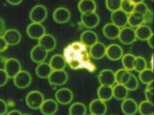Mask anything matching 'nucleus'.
Returning <instances> with one entry per match:
<instances>
[{"mask_svg": "<svg viewBox=\"0 0 154 115\" xmlns=\"http://www.w3.org/2000/svg\"><path fill=\"white\" fill-rule=\"evenodd\" d=\"M105 55L110 60L117 61L120 59L123 56V49L118 44H111L106 47Z\"/></svg>", "mask_w": 154, "mask_h": 115, "instance_id": "obj_15", "label": "nucleus"}, {"mask_svg": "<svg viewBox=\"0 0 154 115\" xmlns=\"http://www.w3.org/2000/svg\"><path fill=\"white\" fill-rule=\"evenodd\" d=\"M137 103L133 99L126 98L121 105L122 111L125 115H134L138 111Z\"/></svg>", "mask_w": 154, "mask_h": 115, "instance_id": "obj_13", "label": "nucleus"}, {"mask_svg": "<svg viewBox=\"0 0 154 115\" xmlns=\"http://www.w3.org/2000/svg\"><path fill=\"white\" fill-rule=\"evenodd\" d=\"M4 69L9 78H13L21 71V64L16 58H9L5 61Z\"/></svg>", "mask_w": 154, "mask_h": 115, "instance_id": "obj_3", "label": "nucleus"}, {"mask_svg": "<svg viewBox=\"0 0 154 115\" xmlns=\"http://www.w3.org/2000/svg\"><path fill=\"white\" fill-rule=\"evenodd\" d=\"M86 112V106L82 102H75L71 105L69 109V115H85Z\"/></svg>", "mask_w": 154, "mask_h": 115, "instance_id": "obj_30", "label": "nucleus"}, {"mask_svg": "<svg viewBox=\"0 0 154 115\" xmlns=\"http://www.w3.org/2000/svg\"><path fill=\"white\" fill-rule=\"evenodd\" d=\"M78 9L82 14L94 12L97 4L94 0H81L78 3Z\"/></svg>", "mask_w": 154, "mask_h": 115, "instance_id": "obj_23", "label": "nucleus"}, {"mask_svg": "<svg viewBox=\"0 0 154 115\" xmlns=\"http://www.w3.org/2000/svg\"><path fill=\"white\" fill-rule=\"evenodd\" d=\"M44 101L43 94L37 90L32 91L29 93L26 99L27 105L29 108L34 110L40 109Z\"/></svg>", "mask_w": 154, "mask_h": 115, "instance_id": "obj_1", "label": "nucleus"}, {"mask_svg": "<svg viewBox=\"0 0 154 115\" xmlns=\"http://www.w3.org/2000/svg\"><path fill=\"white\" fill-rule=\"evenodd\" d=\"M127 71L124 68H121L115 72V78L116 82L117 83H120L121 79L124 73Z\"/></svg>", "mask_w": 154, "mask_h": 115, "instance_id": "obj_42", "label": "nucleus"}, {"mask_svg": "<svg viewBox=\"0 0 154 115\" xmlns=\"http://www.w3.org/2000/svg\"><path fill=\"white\" fill-rule=\"evenodd\" d=\"M124 85L128 91L135 90L139 86L138 80L135 75L132 73L129 80Z\"/></svg>", "mask_w": 154, "mask_h": 115, "instance_id": "obj_37", "label": "nucleus"}, {"mask_svg": "<svg viewBox=\"0 0 154 115\" xmlns=\"http://www.w3.org/2000/svg\"><path fill=\"white\" fill-rule=\"evenodd\" d=\"M98 99L103 101L110 100L113 97L112 86L100 85L97 91Z\"/></svg>", "mask_w": 154, "mask_h": 115, "instance_id": "obj_27", "label": "nucleus"}, {"mask_svg": "<svg viewBox=\"0 0 154 115\" xmlns=\"http://www.w3.org/2000/svg\"><path fill=\"white\" fill-rule=\"evenodd\" d=\"M98 80L101 85L112 86L115 83V72L110 69H104L100 72Z\"/></svg>", "mask_w": 154, "mask_h": 115, "instance_id": "obj_9", "label": "nucleus"}, {"mask_svg": "<svg viewBox=\"0 0 154 115\" xmlns=\"http://www.w3.org/2000/svg\"><path fill=\"white\" fill-rule=\"evenodd\" d=\"M136 38L141 41L147 40L148 39L153 35L152 30L147 25H142L139 26L135 30Z\"/></svg>", "mask_w": 154, "mask_h": 115, "instance_id": "obj_25", "label": "nucleus"}, {"mask_svg": "<svg viewBox=\"0 0 154 115\" xmlns=\"http://www.w3.org/2000/svg\"><path fill=\"white\" fill-rule=\"evenodd\" d=\"M145 95L146 100L153 103L154 98V88H149L146 87L145 91Z\"/></svg>", "mask_w": 154, "mask_h": 115, "instance_id": "obj_39", "label": "nucleus"}, {"mask_svg": "<svg viewBox=\"0 0 154 115\" xmlns=\"http://www.w3.org/2000/svg\"><path fill=\"white\" fill-rule=\"evenodd\" d=\"M120 28L112 22L105 24L103 28V33L107 38L115 40L118 38Z\"/></svg>", "mask_w": 154, "mask_h": 115, "instance_id": "obj_22", "label": "nucleus"}, {"mask_svg": "<svg viewBox=\"0 0 154 115\" xmlns=\"http://www.w3.org/2000/svg\"><path fill=\"white\" fill-rule=\"evenodd\" d=\"M7 115H23L20 111L18 110H12L10 111Z\"/></svg>", "mask_w": 154, "mask_h": 115, "instance_id": "obj_49", "label": "nucleus"}, {"mask_svg": "<svg viewBox=\"0 0 154 115\" xmlns=\"http://www.w3.org/2000/svg\"><path fill=\"white\" fill-rule=\"evenodd\" d=\"M144 23H150L153 21V11L148 9L144 15Z\"/></svg>", "mask_w": 154, "mask_h": 115, "instance_id": "obj_41", "label": "nucleus"}, {"mask_svg": "<svg viewBox=\"0 0 154 115\" xmlns=\"http://www.w3.org/2000/svg\"><path fill=\"white\" fill-rule=\"evenodd\" d=\"M53 17L55 22L60 24H63L69 21L71 18V13L69 10L66 7H58L54 11Z\"/></svg>", "mask_w": 154, "mask_h": 115, "instance_id": "obj_12", "label": "nucleus"}, {"mask_svg": "<svg viewBox=\"0 0 154 115\" xmlns=\"http://www.w3.org/2000/svg\"><path fill=\"white\" fill-rule=\"evenodd\" d=\"M8 78L4 69H0V87H2L6 84Z\"/></svg>", "mask_w": 154, "mask_h": 115, "instance_id": "obj_40", "label": "nucleus"}, {"mask_svg": "<svg viewBox=\"0 0 154 115\" xmlns=\"http://www.w3.org/2000/svg\"><path fill=\"white\" fill-rule=\"evenodd\" d=\"M131 74L132 73L130 72V71H126L122 77L121 79L120 84L125 85L130 78Z\"/></svg>", "mask_w": 154, "mask_h": 115, "instance_id": "obj_44", "label": "nucleus"}, {"mask_svg": "<svg viewBox=\"0 0 154 115\" xmlns=\"http://www.w3.org/2000/svg\"><path fill=\"white\" fill-rule=\"evenodd\" d=\"M81 22L85 28L88 29H93L96 28L100 22L99 15L94 12L82 14Z\"/></svg>", "mask_w": 154, "mask_h": 115, "instance_id": "obj_8", "label": "nucleus"}, {"mask_svg": "<svg viewBox=\"0 0 154 115\" xmlns=\"http://www.w3.org/2000/svg\"><path fill=\"white\" fill-rule=\"evenodd\" d=\"M55 98L58 103L66 105L72 102L73 99V93L68 88H61L56 93Z\"/></svg>", "mask_w": 154, "mask_h": 115, "instance_id": "obj_10", "label": "nucleus"}, {"mask_svg": "<svg viewBox=\"0 0 154 115\" xmlns=\"http://www.w3.org/2000/svg\"><path fill=\"white\" fill-rule=\"evenodd\" d=\"M29 115V114H24V115Z\"/></svg>", "mask_w": 154, "mask_h": 115, "instance_id": "obj_52", "label": "nucleus"}, {"mask_svg": "<svg viewBox=\"0 0 154 115\" xmlns=\"http://www.w3.org/2000/svg\"><path fill=\"white\" fill-rule=\"evenodd\" d=\"M146 68L147 63L145 58L141 56L136 57L134 70L139 73Z\"/></svg>", "mask_w": 154, "mask_h": 115, "instance_id": "obj_35", "label": "nucleus"}, {"mask_svg": "<svg viewBox=\"0 0 154 115\" xmlns=\"http://www.w3.org/2000/svg\"><path fill=\"white\" fill-rule=\"evenodd\" d=\"M106 46L100 42H96L90 47V55L94 59H100L106 55Z\"/></svg>", "mask_w": 154, "mask_h": 115, "instance_id": "obj_20", "label": "nucleus"}, {"mask_svg": "<svg viewBox=\"0 0 154 115\" xmlns=\"http://www.w3.org/2000/svg\"><path fill=\"white\" fill-rule=\"evenodd\" d=\"M13 79L15 86L21 89L27 88L32 82L31 75L27 71L22 70Z\"/></svg>", "mask_w": 154, "mask_h": 115, "instance_id": "obj_6", "label": "nucleus"}, {"mask_svg": "<svg viewBox=\"0 0 154 115\" xmlns=\"http://www.w3.org/2000/svg\"><path fill=\"white\" fill-rule=\"evenodd\" d=\"M7 103L3 100L0 99V115H4L8 111Z\"/></svg>", "mask_w": 154, "mask_h": 115, "instance_id": "obj_43", "label": "nucleus"}, {"mask_svg": "<svg viewBox=\"0 0 154 115\" xmlns=\"http://www.w3.org/2000/svg\"><path fill=\"white\" fill-rule=\"evenodd\" d=\"M53 71L49 64L43 62L37 66L36 68L35 73L39 78L45 79L48 78Z\"/></svg>", "mask_w": 154, "mask_h": 115, "instance_id": "obj_28", "label": "nucleus"}, {"mask_svg": "<svg viewBox=\"0 0 154 115\" xmlns=\"http://www.w3.org/2000/svg\"><path fill=\"white\" fill-rule=\"evenodd\" d=\"M27 33L32 39L39 40L46 34V29L41 23L32 22L27 28Z\"/></svg>", "mask_w": 154, "mask_h": 115, "instance_id": "obj_7", "label": "nucleus"}, {"mask_svg": "<svg viewBox=\"0 0 154 115\" xmlns=\"http://www.w3.org/2000/svg\"><path fill=\"white\" fill-rule=\"evenodd\" d=\"M48 55V52L39 45L35 46L31 51L30 57L33 62L37 63L44 62Z\"/></svg>", "mask_w": 154, "mask_h": 115, "instance_id": "obj_16", "label": "nucleus"}, {"mask_svg": "<svg viewBox=\"0 0 154 115\" xmlns=\"http://www.w3.org/2000/svg\"><path fill=\"white\" fill-rule=\"evenodd\" d=\"M136 56L131 54H126L122 58V63L123 68L128 71L134 70Z\"/></svg>", "mask_w": 154, "mask_h": 115, "instance_id": "obj_31", "label": "nucleus"}, {"mask_svg": "<svg viewBox=\"0 0 154 115\" xmlns=\"http://www.w3.org/2000/svg\"><path fill=\"white\" fill-rule=\"evenodd\" d=\"M113 97L118 100H123L128 97V90L125 85L117 83L112 87Z\"/></svg>", "mask_w": 154, "mask_h": 115, "instance_id": "obj_26", "label": "nucleus"}, {"mask_svg": "<svg viewBox=\"0 0 154 115\" xmlns=\"http://www.w3.org/2000/svg\"><path fill=\"white\" fill-rule=\"evenodd\" d=\"M154 115V114H153V115Z\"/></svg>", "mask_w": 154, "mask_h": 115, "instance_id": "obj_56", "label": "nucleus"}, {"mask_svg": "<svg viewBox=\"0 0 154 115\" xmlns=\"http://www.w3.org/2000/svg\"><path fill=\"white\" fill-rule=\"evenodd\" d=\"M118 38L124 45H130L136 41L135 30L130 27H125L120 29Z\"/></svg>", "mask_w": 154, "mask_h": 115, "instance_id": "obj_5", "label": "nucleus"}, {"mask_svg": "<svg viewBox=\"0 0 154 115\" xmlns=\"http://www.w3.org/2000/svg\"><path fill=\"white\" fill-rule=\"evenodd\" d=\"M5 29V23L4 20L0 17V36L3 34Z\"/></svg>", "mask_w": 154, "mask_h": 115, "instance_id": "obj_46", "label": "nucleus"}, {"mask_svg": "<svg viewBox=\"0 0 154 115\" xmlns=\"http://www.w3.org/2000/svg\"><path fill=\"white\" fill-rule=\"evenodd\" d=\"M136 4L131 0H122L120 9L128 15L135 11Z\"/></svg>", "mask_w": 154, "mask_h": 115, "instance_id": "obj_34", "label": "nucleus"}, {"mask_svg": "<svg viewBox=\"0 0 154 115\" xmlns=\"http://www.w3.org/2000/svg\"><path fill=\"white\" fill-rule=\"evenodd\" d=\"M150 63H151V66H152V69L153 70V56L152 55V58H151V60L150 61Z\"/></svg>", "mask_w": 154, "mask_h": 115, "instance_id": "obj_51", "label": "nucleus"}, {"mask_svg": "<svg viewBox=\"0 0 154 115\" xmlns=\"http://www.w3.org/2000/svg\"><path fill=\"white\" fill-rule=\"evenodd\" d=\"M49 64L53 70H64L66 66V61L63 56L57 54L51 58Z\"/></svg>", "mask_w": 154, "mask_h": 115, "instance_id": "obj_24", "label": "nucleus"}, {"mask_svg": "<svg viewBox=\"0 0 154 115\" xmlns=\"http://www.w3.org/2000/svg\"><path fill=\"white\" fill-rule=\"evenodd\" d=\"M93 115V114H89V115Z\"/></svg>", "mask_w": 154, "mask_h": 115, "instance_id": "obj_53", "label": "nucleus"}, {"mask_svg": "<svg viewBox=\"0 0 154 115\" xmlns=\"http://www.w3.org/2000/svg\"><path fill=\"white\" fill-rule=\"evenodd\" d=\"M121 2L122 0H106L105 5L109 11L113 12L120 9Z\"/></svg>", "mask_w": 154, "mask_h": 115, "instance_id": "obj_36", "label": "nucleus"}, {"mask_svg": "<svg viewBox=\"0 0 154 115\" xmlns=\"http://www.w3.org/2000/svg\"><path fill=\"white\" fill-rule=\"evenodd\" d=\"M144 24V15L137 12H133L128 15V24L132 28H137L139 26Z\"/></svg>", "mask_w": 154, "mask_h": 115, "instance_id": "obj_29", "label": "nucleus"}, {"mask_svg": "<svg viewBox=\"0 0 154 115\" xmlns=\"http://www.w3.org/2000/svg\"><path fill=\"white\" fill-rule=\"evenodd\" d=\"M7 1L10 4L16 5L20 4L22 2V0H7Z\"/></svg>", "mask_w": 154, "mask_h": 115, "instance_id": "obj_48", "label": "nucleus"}, {"mask_svg": "<svg viewBox=\"0 0 154 115\" xmlns=\"http://www.w3.org/2000/svg\"><path fill=\"white\" fill-rule=\"evenodd\" d=\"M8 45L2 36H0V52H3L8 49Z\"/></svg>", "mask_w": 154, "mask_h": 115, "instance_id": "obj_45", "label": "nucleus"}, {"mask_svg": "<svg viewBox=\"0 0 154 115\" xmlns=\"http://www.w3.org/2000/svg\"><path fill=\"white\" fill-rule=\"evenodd\" d=\"M128 15L121 9L112 12L111 15L112 23L120 29L128 24Z\"/></svg>", "mask_w": 154, "mask_h": 115, "instance_id": "obj_11", "label": "nucleus"}, {"mask_svg": "<svg viewBox=\"0 0 154 115\" xmlns=\"http://www.w3.org/2000/svg\"><path fill=\"white\" fill-rule=\"evenodd\" d=\"M57 102L52 99L44 101L40 107V109L44 115H54L58 109Z\"/></svg>", "mask_w": 154, "mask_h": 115, "instance_id": "obj_19", "label": "nucleus"}, {"mask_svg": "<svg viewBox=\"0 0 154 115\" xmlns=\"http://www.w3.org/2000/svg\"></svg>", "mask_w": 154, "mask_h": 115, "instance_id": "obj_55", "label": "nucleus"}, {"mask_svg": "<svg viewBox=\"0 0 154 115\" xmlns=\"http://www.w3.org/2000/svg\"><path fill=\"white\" fill-rule=\"evenodd\" d=\"M47 16V9L41 4L33 7L29 13V19L31 21L36 23H41L46 19Z\"/></svg>", "mask_w": 154, "mask_h": 115, "instance_id": "obj_2", "label": "nucleus"}, {"mask_svg": "<svg viewBox=\"0 0 154 115\" xmlns=\"http://www.w3.org/2000/svg\"><path fill=\"white\" fill-rule=\"evenodd\" d=\"M139 78L140 81L145 84H147L154 81L153 70L151 68H146L139 72Z\"/></svg>", "mask_w": 154, "mask_h": 115, "instance_id": "obj_33", "label": "nucleus"}, {"mask_svg": "<svg viewBox=\"0 0 154 115\" xmlns=\"http://www.w3.org/2000/svg\"><path fill=\"white\" fill-rule=\"evenodd\" d=\"M80 40L81 43L86 46L90 48L98 42V36L93 31H85L82 33L80 37Z\"/></svg>", "mask_w": 154, "mask_h": 115, "instance_id": "obj_21", "label": "nucleus"}, {"mask_svg": "<svg viewBox=\"0 0 154 115\" xmlns=\"http://www.w3.org/2000/svg\"><path fill=\"white\" fill-rule=\"evenodd\" d=\"M91 114L94 115H104L107 112V107L105 102L99 99H95L89 105Z\"/></svg>", "mask_w": 154, "mask_h": 115, "instance_id": "obj_14", "label": "nucleus"}, {"mask_svg": "<svg viewBox=\"0 0 154 115\" xmlns=\"http://www.w3.org/2000/svg\"><path fill=\"white\" fill-rule=\"evenodd\" d=\"M148 9L146 4L143 2L140 3L136 4L134 11L140 13L144 15L147 11Z\"/></svg>", "mask_w": 154, "mask_h": 115, "instance_id": "obj_38", "label": "nucleus"}, {"mask_svg": "<svg viewBox=\"0 0 154 115\" xmlns=\"http://www.w3.org/2000/svg\"><path fill=\"white\" fill-rule=\"evenodd\" d=\"M149 46L151 48L153 49L154 48V36L153 35H151L147 40Z\"/></svg>", "mask_w": 154, "mask_h": 115, "instance_id": "obj_47", "label": "nucleus"}, {"mask_svg": "<svg viewBox=\"0 0 154 115\" xmlns=\"http://www.w3.org/2000/svg\"><path fill=\"white\" fill-rule=\"evenodd\" d=\"M68 79V75L64 70H53L48 77L49 83L56 86H61L65 84Z\"/></svg>", "mask_w": 154, "mask_h": 115, "instance_id": "obj_4", "label": "nucleus"}, {"mask_svg": "<svg viewBox=\"0 0 154 115\" xmlns=\"http://www.w3.org/2000/svg\"><path fill=\"white\" fill-rule=\"evenodd\" d=\"M153 109V103L147 100L141 102L138 107V111L141 115H153L154 114Z\"/></svg>", "mask_w": 154, "mask_h": 115, "instance_id": "obj_32", "label": "nucleus"}, {"mask_svg": "<svg viewBox=\"0 0 154 115\" xmlns=\"http://www.w3.org/2000/svg\"><path fill=\"white\" fill-rule=\"evenodd\" d=\"M38 45L48 52H50L54 50L56 47V40L51 34H45L38 40Z\"/></svg>", "mask_w": 154, "mask_h": 115, "instance_id": "obj_18", "label": "nucleus"}, {"mask_svg": "<svg viewBox=\"0 0 154 115\" xmlns=\"http://www.w3.org/2000/svg\"><path fill=\"white\" fill-rule=\"evenodd\" d=\"M151 1H154V0H151Z\"/></svg>", "mask_w": 154, "mask_h": 115, "instance_id": "obj_54", "label": "nucleus"}, {"mask_svg": "<svg viewBox=\"0 0 154 115\" xmlns=\"http://www.w3.org/2000/svg\"><path fill=\"white\" fill-rule=\"evenodd\" d=\"M131 1L136 4L140 3L143 2L144 0H131Z\"/></svg>", "mask_w": 154, "mask_h": 115, "instance_id": "obj_50", "label": "nucleus"}, {"mask_svg": "<svg viewBox=\"0 0 154 115\" xmlns=\"http://www.w3.org/2000/svg\"><path fill=\"white\" fill-rule=\"evenodd\" d=\"M3 37L8 46H14L17 45L21 39L20 32L15 29H10L5 31Z\"/></svg>", "mask_w": 154, "mask_h": 115, "instance_id": "obj_17", "label": "nucleus"}]
</instances>
